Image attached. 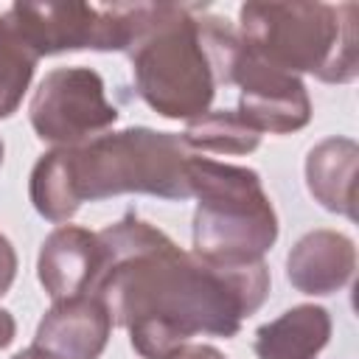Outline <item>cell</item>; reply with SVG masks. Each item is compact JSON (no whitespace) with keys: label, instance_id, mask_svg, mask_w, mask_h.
<instances>
[{"label":"cell","instance_id":"cell-10","mask_svg":"<svg viewBox=\"0 0 359 359\" xmlns=\"http://www.w3.org/2000/svg\"><path fill=\"white\" fill-rule=\"evenodd\" d=\"M112 317L98 294L53 300L36 325L34 348L48 359H98L109 342Z\"/></svg>","mask_w":359,"mask_h":359},{"label":"cell","instance_id":"cell-5","mask_svg":"<svg viewBox=\"0 0 359 359\" xmlns=\"http://www.w3.org/2000/svg\"><path fill=\"white\" fill-rule=\"evenodd\" d=\"M194 210V255L216 266L261 264L278 238V213L258 171L210 157L188 160Z\"/></svg>","mask_w":359,"mask_h":359},{"label":"cell","instance_id":"cell-16","mask_svg":"<svg viewBox=\"0 0 359 359\" xmlns=\"http://www.w3.org/2000/svg\"><path fill=\"white\" fill-rule=\"evenodd\" d=\"M17 278V252H14V244L0 233V297L11 289Z\"/></svg>","mask_w":359,"mask_h":359},{"label":"cell","instance_id":"cell-18","mask_svg":"<svg viewBox=\"0 0 359 359\" xmlns=\"http://www.w3.org/2000/svg\"><path fill=\"white\" fill-rule=\"evenodd\" d=\"M14 337H17V323H14V317H11V311L0 309V351L8 348V345L14 342Z\"/></svg>","mask_w":359,"mask_h":359},{"label":"cell","instance_id":"cell-1","mask_svg":"<svg viewBox=\"0 0 359 359\" xmlns=\"http://www.w3.org/2000/svg\"><path fill=\"white\" fill-rule=\"evenodd\" d=\"M107 252L93 289L143 359H171L196 334L236 337L269 294L266 264L216 266L129 210L98 230Z\"/></svg>","mask_w":359,"mask_h":359},{"label":"cell","instance_id":"cell-4","mask_svg":"<svg viewBox=\"0 0 359 359\" xmlns=\"http://www.w3.org/2000/svg\"><path fill=\"white\" fill-rule=\"evenodd\" d=\"M236 31L252 56L292 76L348 84L359 73L356 3H244Z\"/></svg>","mask_w":359,"mask_h":359},{"label":"cell","instance_id":"cell-6","mask_svg":"<svg viewBox=\"0 0 359 359\" xmlns=\"http://www.w3.org/2000/svg\"><path fill=\"white\" fill-rule=\"evenodd\" d=\"M22 31L39 56L65 50H129L157 3H14Z\"/></svg>","mask_w":359,"mask_h":359},{"label":"cell","instance_id":"cell-8","mask_svg":"<svg viewBox=\"0 0 359 359\" xmlns=\"http://www.w3.org/2000/svg\"><path fill=\"white\" fill-rule=\"evenodd\" d=\"M241 42V39H238ZM227 84L238 87V115L258 132L289 135L311 121V98L300 76L278 70L252 56L244 45L230 65Z\"/></svg>","mask_w":359,"mask_h":359},{"label":"cell","instance_id":"cell-19","mask_svg":"<svg viewBox=\"0 0 359 359\" xmlns=\"http://www.w3.org/2000/svg\"><path fill=\"white\" fill-rule=\"evenodd\" d=\"M11 359H48V356H42V353H39V351H36V348L31 345V348H25V351H20V353H14Z\"/></svg>","mask_w":359,"mask_h":359},{"label":"cell","instance_id":"cell-3","mask_svg":"<svg viewBox=\"0 0 359 359\" xmlns=\"http://www.w3.org/2000/svg\"><path fill=\"white\" fill-rule=\"evenodd\" d=\"M238 45L230 20L199 6L157 3L149 25L126 50L135 90L157 115L194 121L208 112L216 84H227Z\"/></svg>","mask_w":359,"mask_h":359},{"label":"cell","instance_id":"cell-7","mask_svg":"<svg viewBox=\"0 0 359 359\" xmlns=\"http://www.w3.org/2000/svg\"><path fill=\"white\" fill-rule=\"evenodd\" d=\"M31 126L39 140L56 146H79L104 135L118 121V107L109 104L98 70L53 67L39 81L31 107Z\"/></svg>","mask_w":359,"mask_h":359},{"label":"cell","instance_id":"cell-13","mask_svg":"<svg viewBox=\"0 0 359 359\" xmlns=\"http://www.w3.org/2000/svg\"><path fill=\"white\" fill-rule=\"evenodd\" d=\"M331 339V314L323 306L300 303L255 331L258 359H317Z\"/></svg>","mask_w":359,"mask_h":359},{"label":"cell","instance_id":"cell-15","mask_svg":"<svg viewBox=\"0 0 359 359\" xmlns=\"http://www.w3.org/2000/svg\"><path fill=\"white\" fill-rule=\"evenodd\" d=\"M182 140L196 151L219 154H250L261 146V135L236 109H208L205 115L188 121Z\"/></svg>","mask_w":359,"mask_h":359},{"label":"cell","instance_id":"cell-2","mask_svg":"<svg viewBox=\"0 0 359 359\" xmlns=\"http://www.w3.org/2000/svg\"><path fill=\"white\" fill-rule=\"evenodd\" d=\"M194 151L174 132L129 126L104 132L79 146L45 151L28 182V196L48 222H67L84 202L121 194H149L160 199H188V160Z\"/></svg>","mask_w":359,"mask_h":359},{"label":"cell","instance_id":"cell-9","mask_svg":"<svg viewBox=\"0 0 359 359\" xmlns=\"http://www.w3.org/2000/svg\"><path fill=\"white\" fill-rule=\"evenodd\" d=\"M107 264L98 233L79 224H59L39 247L36 275L50 300L93 294Z\"/></svg>","mask_w":359,"mask_h":359},{"label":"cell","instance_id":"cell-20","mask_svg":"<svg viewBox=\"0 0 359 359\" xmlns=\"http://www.w3.org/2000/svg\"><path fill=\"white\" fill-rule=\"evenodd\" d=\"M3 151H6V149H3V140H0V165H3Z\"/></svg>","mask_w":359,"mask_h":359},{"label":"cell","instance_id":"cell-14","mask_svg":"<svg viewBox=\"0 0 359 359\" xmlns=\"http://www.w3.org/2000/svg\"><path fill=\"white\" fill-rule=\"evenodd\" d=\"M39 59L42 56L22 31L14 8H6L0 14V118L17 112Z\"/></svg>","mask_w":359,"mask_h":359},{"label":"cell","instance_id":"cell-11","mask_svg":"<svg viewBox=\"0 0 359 359\" xmlns=\"http://www.w3.org/2000/svg\"><path fill=\"white\" fill-rule=\"evenodd\" d=\"M353 269V238L325 227L300 236L286 258V278L303 294H334L351 283Z\"/></svg>","mask_w":359,"mask_h":359},{"label":"cell","instance_id":"cell-17","mask_svg":"<svg viewBox=\"0 0 359 359\" xmlns=\"http://www.w3.org/2000/svg\"><path fill=\"white\" fill-rule=\"evenodd\" d=\"M171 359H227V356L213 345H185Z\"/></svg>","mask_w":359,"mask_h":359},{"label":"cell","instance_id":"cell-12","mask_svg":"<svg viewBox=\"0 0 359 359\" xmlns=\"http://www.w3.org/2000/svg\"><path fill=\"white\" fill-rule=\"evenodd\" d=\"M356 163L359 146L351 137H325L306 157L309 194L331 213L356 216Z\"/></svg>","mask_w":359,"mask_h":359}]
</instances>
